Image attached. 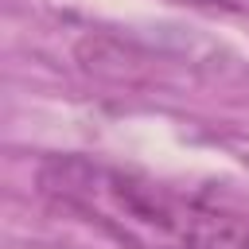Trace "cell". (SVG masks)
I'll use <instances>...</instances> for the list:
<instances>
[{
  "instance_id": "2",
  "label": "cell",
  "mask_w": 249,
  "mask_h": 249,
  "mask_svg": "<svg viewBox=\"0 0 249 249\" xmlns=\"http://www.w3.org/2000/svg\"><path fill=\"white\" fill-rule=\"evenodd\" d=\"M175 4L206 8V12H249V0H175Z\"/></svg>"
},
{
  "instance_id": "1",
  "label": "cell",
  "mask_w": 249,
  "mask_h": 249,
  "mask_svg": "<svg viewBox=\"0 0 249 249\" xmlns=\"http://www.w3.org/2000/svg\"><path fill=\"white\" fill-rule=\"evenodd\" d=\"M35 179L51 206L124 249H249L241 214L97 156H51Z\"/></svg>"
}]
</instances>
